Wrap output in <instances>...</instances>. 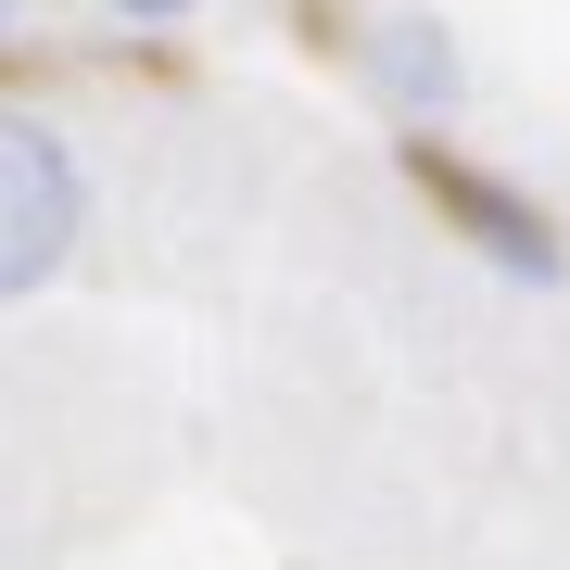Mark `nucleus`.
Masks as SVG:
<instances>
[{"label":"nucleus","mask_w":570,"mask_h":570,"mask_svg":"<svg viewBox=\"0 0 570 570\" xmlns=\"http://www.w3.org/2000/svg\"><path fill=\"white\" fill-rule=\"evenodd\" d=\"M77 242V153L39 115H0V305L39 292Z\"/></svg>","instance_id":"obj_1"},{"label":"nucleus","mask_w":570,"mask_h":570,"mask_svg":"<svg viewBox=\"0 0 570 570\" xmlns=\"http://www.w3.org/2000/svg\"><path fill=\"white\" fill-rule=\"evenodd\" d=\"M431 190H444V216H456V228H469V242H482L494 266H508V279H558V228L532 216L520 190L469 178V165H444V178H431Z\"/></svg>","instance_id":"obj_2"},{"label":"nucleus","mask_w":570,"mask_h":570,"mask_svg":"<svg viewBox=\"0 0 570 570\" xmlns=\"http://www.w3.org/2000/svg\"><path fill=\"white\" fill-rule=\"evenodd\" d=\"M367 63H381V89L393 102H456V51H444V26H419V13H393V26H367Z\"/></svg>","instance_id":"obj_3"},{"label":"nucleus","mask_w":570,"mask_h":570,"mask_svg":"<svg viewBox=\"0 0 570 570\" xmlns=\"http://www.w3.org/2000/svg\"><path fill=\"white\" fill-rule=\"evenodd\" d=\"M115 13H190V0H115Z\"/></svg>","instance_id":"obj_4"},{"label":"nucleus","mask_w":570,"mask_h":570,"mask_svg":"<svg viewBox=\"0 0 570 570\" xmlns=\"http://www.w3.org/2000/svg\"><path fill=\"white\" fill-rule=\"evenodd\" d=\"M0 26H13V0H0Z\"/></svg>","instance_id":"obj_5"}]
</instances>
